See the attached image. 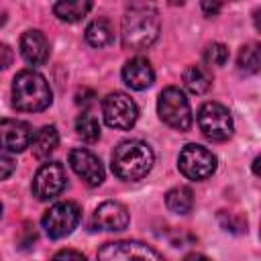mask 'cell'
Listing matches in <instances>:
<instances>
[{
    "label": "cell",
    "mask_w": 261,
    "mask_h": 261,
    "mask_svg": "<svg viewBox=\"0 0 261 261\" xmlns=\"http://www.w3.org/2000/svg\"><path fill=\"white\" fill-rule=\"evenodd\" d=\"M239 69L243 73H257L261 67V51L259 45H245L239 51Z\"/></svg>",
    "instance_id": "obj_22"
},
{
    "label": "cell",
    "mask_w": 261,
    "mask_h": 261,
    "mask_svg": "<svg viewBox=\"0 0 261 261\" xmlns=\"http://www.w3.org/2000/svg\"><path fill=\"white\" fill-rule=\"evenodd\" d=\"M12 59H14L12 49H10L8 45L0 43V71H4V69H6L10 63H12Z\"/></svg>",
    "instance_id": "obj_26"
},
{
    "label": "cell",
    "mask_w": 261,
    "mask_h": 261,
    "mask_svg": "<svg viewBox=\"0 0 261 261\" xmlns=\"http://www.w3.org/2000/svg\"><path fill=\"white\" fill-rule=\"evenodd\" d=\"M65 181H67L65 167L57 161H47L37 169L33 177V196L41 202L53 200L63 192Z\"/></svg>",
    "instance_id": "obj_10"
},
{
    "label": "cell",
    "mask_w": 261,
    "mask_h": 261,
    "mask_svg": "<svg viewBox=\"0 0 261 261\" xmlns=\"http://www.w3.org/2000/svg\"><path fill=\"white\" fill-rule=\"evenodd\" d=\"M86 41L92 47H106L114 41V29L106 18H96L86 27Z\"/></svg>",
    "instance_id": "obj_20"
},
{
    "label": "cell",
    "mask_w": 261,
    "mask_h": 261,
    "mask_svg": "<svg viewBox=\"0 0 261 261\" xmlns=\"http://www.w3.org/2000/svg\"><path fill=\"white\" fill-rule=\"evenodd\" d=\"M20 55L31 65H43L49 59V41H47V37L37 29H31V31L22 33V37H20Z\"/></svg>",
    "instance_id": "obj_14"
},
{
    "label": "cell",
    "mask_w": 261,
    "mask_h": 261,
    "mask_svg": "<svg viewBox=\"0 0 261 261\" xmlns=\"http://www.w3.org/2000/svg\"><path fill=\"white\" fill-rule=\"evenodd\" d=\"M204 59H206L208 65H218V67L224 65L228 61V49H226V45H222V43L208 45V49L204 53Z\"/></svg>",
    "instance_id": "obj_23"
},
{
    "label": "cell",
    "mask_w": 261,
    "mask_h": 261,
    "mask_svg": "<svg viewBox=\"0 0 261 261\" xmlns=\"http://www.w3.org/2000/svg\"><path fill=\"white\" fill-rule=\"evenodd\" d=\"M53 261H88L80 251H73V249H61L53 255Z\"/></svg>",
    "instance_id": "obj_25"
},
{
    "label": "cell",
    "mask_w": 261,
    "mask_h": 261,
    "mask_svg": "<svg viewBox=\"0 0 261 261\" xmlns=\"http://www.w3.org/2000/svg\"><path fill=\"white\" fill-rule=\"evenodd\" d=\"M153 161H155L153 149L139 139H130L114 147L110 165L116 177L124 181H135V179L145 177L151 171Z\"/></svg>",
    "instance_id": "obj_2"
},
{
    "label": "cell",
    "mask_w": 261,
    "mask_h": 261,
    "mask_svg": "<svg viewBox=\"0 0 261 261\" xmlns=\"http://www.w3.org/2000/svg\"><path fill=\"white\" fill-rule=\"evenodd\" d=\"M33 128L29 122L18 118H2L0 120V149L20 153L27 147H31L33 141Z\"/></svg>",
    "instance_id": "obj_12"
},
{
    "label": "cell",
    "mask_w": 261,
    "mask_h": 261,
    "mask_svg": "<svg viewBox=\"0 0 261 261\" xmlns=\"http://www.w3.org/2000/svg\"><path fill=\"white\" fill-rule=\"evenodd\" d=\"M92 10V2L88 0H61L53 4V12L65 22H77Z\"/></svg>",
    "instance_id": "obj_17"
},
{
    "label": "cell",
    "mask_w": 261,
    "mask_h": 261,
    "mask_svg": "<svg viewBox=\"0 0 261 261\" xmlns=\"http://www.w3.org/2000/svg\"><path fill=\"white\" fill-rule=\"evenodd\" d=\"M14 167H16V163H14L12 155L8 151L0 149V179H6L14 171Z\"/></svg>",
    "instance_id": "obj_24"
},
{
    "label": "cell",
    "mask_w": 261,
    "mask_h": 261,
    "mask_svg": "<svg viewBox=\"0 0 261 261\" xmlns=\"http://www.w3.org/2000/svg\"><path fill=\"white\" fill-rule=\"evenodd\" d=\"M253 171H255V173H259V157L253 161Z\"/></svg>",
    "instance_id": "obj_29"
},
{
    "label": "cell",
    "mask_w": 261,
    "mask_h": 261,
    "mask_svg": "<svg viewBox=\"0 0 261 261\" xmlns=\"http://www.w3.org/2000/svg\"><path fill=\"white\" fill-rule=\"evenodd\" d=\"M82 210L75 202H57L53 204L43 216V228L51 239L67 237L80 222Z\"/></svg>",
    "instance_id": "obj_9"
},
{
    "label": "cell",
    "mask_w": 261,
    "mask_h": 261,
    "mask_svg": "<svg viewBox=\"0 0 261 261\" xmlns=\"http://www.w3.org/2000/svg\"><path fill=\"white\" fill-rule=\"evenodd\" d=\"M177 167L188 179L200 181V179L210 177L216 171V157L210 149L196 145V143H190L179 151Z\"/></svg>",
    "instance_id": "obj_6"
},
{
    "label": "cell",
    "mask_w": 261,
    "mask_h": 261,
    "mask_svg": "<svg viewBox=\"0 0 261 261\" xmlns=\"http://www.w3.org/2000/svg\"><path fill=\"white\" fill-rule=\"evenodd\" d=\"M53 100L47 80L33 69H22L12 80V106L20 112H41Z\"/></svg>",
    "instance_id": "obj_3"
},
{
    "label": "cell",
    "mask_w": 261,
    "mask_h": 261,
    "mask_svg": "<svg viewBox=\"0 0 261 261\" xmlns=\"http://www.w3.org/2000/svg\"><path fill=\"white\" fill-rule=\"evenodd\" d=\"M122 82L133 90H145L155 82V71L145 57H133L122 67Z\"/></svg>",
    "instance_id": "obj_15"
},
{
    "label": "cell",
    "mask_w": 261,
    "mask_h": 261,
    "mask_svg": "<svg viewBox=\"0 0 261 261\" xmlns=\"http://www.w3.org/2000/svg\"><path fill=\"white\" fill-rule=\"evenodd\" d=\"M198 126L210 141H226L234 128L228 108L218 102H206L198 110Z\"/></svg>",
    "instance_id": "obj_7"
},
{
    "label": "cell",
    "mask_w": 261,
    "mask_h": 261,
    "mask_svg": "<svg viewBox=\"0 0 261 261\" xmlns=\"http://www.w3.org/2000/svg\"><path fill=\"white\" fill-rule=\"evenodd\" d=\"M75 133L86 143H94V141L100 139V122L90 112H84V114H80L75 118Z\"/></svg>",
    "instance_id": "obj_21"
},
{
    "label": "cell",
    "mask_w": 261,
    "mask_h": 261,
    "mask_svg": "<svg viewBox=\"0 0 261 261\" xmlns=\"http://www.w3.org/2000/svg\"><path fill=\"white\" fill-rule=\"evenodd\" d=\"M159 14L151 4H130L122 16L124 49H147L159 37Z\"/></svg>",
    "instance_id": "obj_1"
},
{
    "label": "cell",
    "mask_w": 261,
    "mask_h": 261,
    "mask_svg": "<svg viewBox=\"0 0 261 261\" xmlns=\"http://www.w3.org/2000/svg\"><path fill=\"white\" fill-rule=\"evenodd\" d=\"M184 86L192 94H204L212 86V73L204 65H190L184 71Z\"/></svg>",
    "instance_id": "obj_18"
},
{
    "label": "cell",
    "mask_w": 261,
    "mask_h": 261,
    "mask_svg": "<svg viewBox=\"0 0 261 261\" xmlns=\"http://www.w3.org/2000/svg\"><path fill=\"white\" fill-rule=\"evenodd\" d=\"M69 165L71 169L77 173V177H82L84 184L88 186H100L104 181V165L102 161L86 147H77L69 153Z\"/></svg>",
    "instance_id": "obj_11"
},
{
    "label": "cell",
    "mask_w": 261,
    "mask_h": 261,
    "mask_svg": "<svg viewBox=\"0 0 261 261\" xmlns=\"http://www.w3.org/2000/svg\"><path fill=\"white\" fill-rule=\"evenodd\" d=\"M98 261H165V259L145 243L114 241L98 249Z\"/></svg>",
    "instance_id": "obj_8"
},
{
    "label": "cell",
    "mask_w": 261,
    "mask_h": 261,
    "mask_svg": "<svg viewBox=\"0 0 261 261\" xmlns=\"http://www.w3.org/2000/svg\"><path fill=\"white\" fill-rule=\"evenodd\" d=\"M165 206L173 214H188L194 206V194L188 186H175L165 194Z\"/></svg>",
    "instance_id": "obj_19"
},
{
    "label": "cell",
    "mask_w": 261,
    "mask_h": 261,
    "mask_svg": "<svg viewBox=\"0 0 261 261\" xmlns=\"http://www.w3.org/2000/svg\"><path fill=\"white\" fill-rule=\"evenodd\" d=\"M184 261H210V259L206 255H202V253H190V255L184 257Z\"/></svg>",
    "instance_id": "obj_28"
},
{
    "label": "cell",
    "mask_w": 261,
    "mask_h": 261,
    "mask_svg": "<svg viewBox=\"0 0 261 261\" xmlns=\"http://www.w3.org/2000/svg\"><path fill=\"white\" fill-rule=\"evenodd\" d=\"M157 114H159V118L167 126H171L175 130H188L192 126V108H190V102H188L186 94L179 88H175V86H169V88H165L159 94Z\"/></svg>",
    "instance_id": "obj_4"
},
{
    "label": "cell",
    "mask_w": 261,
    "mask_h": 261,
    "mask_svg": "<svg viewBox=\"0 0 261 261\" xmlns=\"http://www.w3.org/2000/svg\"><path fill=\"white\" fill-rule=\"evenodd\" d=\"M59 145V133L53 124H47V126H41L35 135H33V141H31V147H33V155L37 159H47Z\"/></svg>",
    "instance_id": "obj_16"
},
{
    "label": "cell",
    "mask_w": 261,
    "mask_h": 261,
    "mask_svg": "<svg viewBox=\"0 0 261 261\" xmlns=\"http://www.w3.org/2000/svg\"><path fill=\"white\" fill-rule=\"evenodd\" d=\"M128 210L120 202H102L92 216V224L98 230H124L128 226Z\"/></svg>",
    "instance_id": "obj_13"
},
{
    "label": "cell",
    "mask_w": 261,
    "mask_h": 261,
    "mask_svg": "<svg viewBox=\"0 0 261 261\" xmlns=\"http://www.w3.org/2000/svg\"><path fill=\"white\" fill-rule=\"evenodd\" d=\"M220 8H222V4H220V2H202V10H204L208 16H212V14L220 12Z\"/></svg>",
    "instance_id": "obj_27"
},
{
    "label": "cell",
    "mask_w": 261,
    "mask_h": 261,
    "mask_svg": "<svg viewBox=\"0 0 261 261\" xmlns=\"http://www.w3.org/2000/svg\"><path fill=\"white\" fill-rule=\"evenodd\" d=\"M102 116L110 128L128 130L139 118V108L130 96L122 92H112L102 100Z\"/></svg>",
    "instance_id": "obj_5"
},
{
    "label": "cell",
    "mask_w": 261,
    "mask_h": 261,
    "mask_svg": "<svg viewBox=\"0 0 261 261\" xmlns=\"http://www.w3.org/2000/svg\"><path fill=\"white\" fill-rule=\"evenodd\" d=\"M4 22H6V14H4V12H2V10H0V27H2V24H4Z\"/></svg>",
    "instance_id": "obj_30"
},
{
    "label": "cell",
    "mask_w": 261,
    "mask_h": 261,
    "mask_svg": "<svg viewBox=\"0 0 261 261\" xmlns=\"http://www.w3.org/2000/svg\"><path fill=\"white\" fill-rule=\"evenodd\" d=\"M0 214H2V204H0Z\"/></svg>",
    "instance_id": "obj_31"
}]
</instances>
